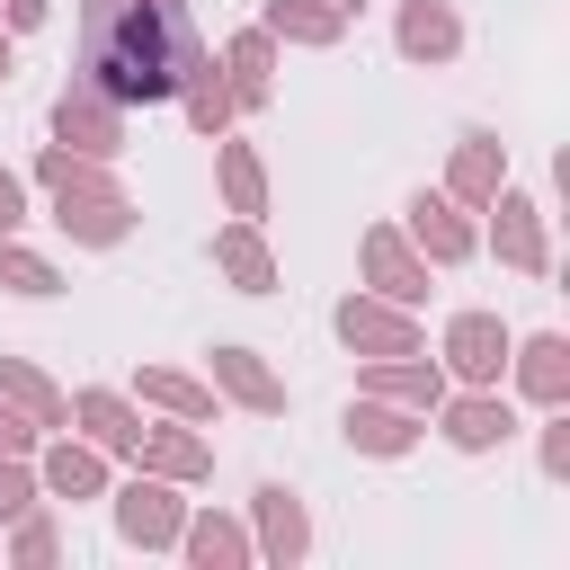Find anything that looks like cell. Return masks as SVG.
I'll list each match as a JSON object with an SVG mask.
<instances>
[{
	"instance_id": "11",
	"label": "cell",
	"mask_w": 570,
	"mask_h": 570,
	"mask_svg": "<svg viewBox=\"0 0 570 570\" xmlns=\"http://www.w3.org/2000/svg\"><path fill=\"white\" fill-rule=\"evenodd\" d=\"M508 321L499 312H454L445 321V338H436V365H445V383H499L508 374Z\"/></svg>"
},
{
	"instance_id": "36",
	"label": "cell",
	"mask_w": 570,
	"mask_h": 570,
	"mask_svg": "<svg viewBox=\"0 0 570 570\" xmlns=\"http://www.w3.org/2000/svg\"><path fill=\"white\" fill-rule=\"evenodd\" d=\"M9 71H18V45H9V27H0V89H9Z\"/></svg>"
},
{
	"instance_id": "23",
	"label": "cell",
	"mask_w": 570,
	"mask_h": 570,
	"mask_svg": "<svg viewBox=\"0 0 570 570\" xmlns=\"http://www.w3.org/2000/svg\"><path fill=\"white\" fill-rule=\"evenodd\" d=\"M178 552H187L196 570H249V561H258L249 525H240V517H223V508H187V525H178Z\"/></svg>"
},
{
	"instance_id": "22",
	"label": "cell",
	"mask_w": 570,
	"mask_h": 570,
	"mask_svg": "<svg viewBox=\"0 0 570 570\" xmlns=\"http://www.w3.org/2000/svg\"><path fill=\"white\" fill-rule=\"evenodd\" d=\"M214 276H223L232 294H276V249H267V232L232 214V223L214 232Z\"/></svg>"
},
{
	"instance_id": "5",
	"label": "cell",
	"mask_w": 570,
	"mask_h": 570,
	"mask_svg": "<svg viewBox=\"0 0 570 570\" xmlns=\"http://www.w3.org/2000/svg\"><path fill=\"white\" fill-rule=\"evenodd\" d=\"M428 419H436V436H445L454 454H499V445L517 436V401H508L499 383H445V401H436Z\"/></svg>"
},
{
	"instance_id": "28",
	"label": "cell",
	"mask_w": 570,
	"mask_h": 570,
	"mask_svg": "<svg viewBox=\"0 0 570 570\" xmlns=\"http://www.w3.org/2000/svg\"><path fill=\"white\" fill-rule=\"evenodd\" d=\"M214 187H223V205H232L240 223L267 214V160H258L249 142H232V134H214Z\"/></svg>"
},
{
	"instance_id": "38",
	"label": "cell",
	"mask_w": 570,
	"mask_h": 570,
	"mask_svg": "<svg viewBox=\"0 0 570 570\" xmlns=\"http://www.w3.org/2000/svg\"><path fill=\"white\" fill-rule=\"evenodd\" d=\"M160 9H187V0H160Z\"/></svg>"
},
{
	"instance_id": "3",
	"label": "cell",
	"mask_w": 570,
	"mask_h": 570,
	"mask_svg": "<svg viewBox=\"0 0 570 570\" xmlns=\"http://www.w3.org/2000/svg\"><path fill=\"white\" fill-rule=\"evenodd\" d=\"M169 71H178V80H169V98L187 107V125H196L205 142H214V134H232V116H240V107H232L223 53H214V45L196 36V27H178V53H169Z\"/></svg>"
},
{
	"instance_id": "13",
	"label": "cell",
	"mask_w": 570,
	"mask_h": 570,
	"mask_svg": "<svg viewBox=\"0 0 570 570\" xmlns=\"http://www.w3.org/2000/svg\"><path fill=\"white\" fill-rule=\"evenodd\" d=\"M249 543H258V561H276V570H294V561L312 552V517H303V499H294L285 481H258V490H249Z\"/></svg>"
},
{
	"instance_id": "31",
	"label": "cell",
	"mask_w": 570,
	"mask_h": 570,
	"mask_svg": "<svg viewBox=\"0 0 570 570\" xmlns=\"http://www.w3.org/2000/svg\"><path fill=\"white\" fill-rule=\"evenodd\" d=\"M45 499V481H36V454H0V525L18 517V508H36Z\"/></svg>"
},
{
	"instance_id": "29",
	"label": "cell",
	"mask_w": 570,
	"mask_h": 570,
	"mask_svg": "<svg viewBox=\"0 0 570 570\" xmlns=\"http://www.w3.org/2000/svg\"><path fill=\"white\" fill-rule=\"evenodd\" d=\"M0 285L27 294V303H53V294H62V267H53L45 249H27L18 232H0Z\"/></svg>"
},
{
	"instance_id": "9",
	"label": "cell",
	"mask_w": 570,
	"mask_h": 570,
	"mask_svg": "<svg viewBox=\"0 0 570 570\" xmlns=\"http://www.w3.org/2000/svg\"><path fill=\"white\" fill-rule=\"evenodd\" d=\"M134 223H142V214H134L125 187H53V232H62L71 249H116Z\"/></svg>"
},
{
	"instance_id": "17",
	"label": "cell",
	"mask_w": 570,
	"mask_h": 570,
	"mask_svg": "<svg viewBox=\"0 0 570 570\" xmlns=\"http://www.w3.org/2000/svg\"><path fill=\"white\" fill-rule=\"evenodd\" d=\"M356 392H374V401H401V410H436L445 401V365L428 356V347H410V356H365V374H356Z\"/></svg>"
},
{
	"instance_id": "14",
	"label": "cell",
	"mask_w": 570,
	"mask_h": 570,
	"mask_svg": "<svg viewBox=\"0 0 570 570\" xmlns=\"http://www.w3.org/2000/svg\"><path fill=\"white\" fill-rule=\"evenodd\" d=\"M508 383H517V401H534V410H561V401H570V338H561V330L508 338Z\"/></svg>"
},
{
	"instance_id": "1",
	"label": "cell",
	"mask_w": 570,
	"mask_h": 570,
	"mask_svg": "<svg viewBox=\"0 0 570 570\" xmlns=\"http://www.w3.org/2000/svg\"><path fill=\"white\" fill-rule=\"evenodd\" d=\"M178 27H187V9H160V0H80V80L107 89L116 107L169 98Z\"/></svg>"
},
{
	"instance_id": "4",
	"label": "cell",
	"mask_w": 570,
	"mask_h": 570,
	"mask_svg": "<svg viewBox=\"0 0 570 570\" xmlns=\"http://www.w3.org/2000/svg\"><path fill=\"white\" fill-rule=\"evenodd\" d=\"M134 107H116L107 89H89L80 71L62 80V98H53V142L62 151H80V160H116L125 142H134V125H125Z\"/></svg>"
},
{
	"instance_id": "2",
	"label": "cell",
	"mask_w": 570,
	"mask_h": 570,
	"mask_svg": "<svg viewBox=\"0 0 570 570\" xmlns=\"http://www.w3.org/2000/svg\"><path fill=\"white\" fill-rule=\"evenodd\" d=\"M107 508H116V534L134 552H178V525H187V490L178 481H160V472L134 463V481H116Z\"/></svg>"
},
{
	"instance_id": "34",
	"label": "cell",
	"mask_w": 570,
	"mask_h": 570,
	"mask_svg": "<svg viewBox=\"0 0 570 570\" xmlns=\"http://www.w3.org/2000/svg\"><path fill=\"white\" fill-rule=\"evenodd\" d=\"M45 18H53V0H0V27H9V36H36Z\"/></svg>"
},
{
	"instance_id": "21",
	"label": "cell",
	"mask_w": 570,
	"mask_h": 570,
	"mask_svg": "<svg viewBox=\"0 0 570 570\" xmlns=\"http://www.w3.org/2000/svg\"><path fill=\"white\" fill-rule=\"evenodd\" d=\"M223 80H232V107H240V116H258V107L276 98V36H267V27L223 36Z\"/></svg>"
},
{
	"instance_id": "24",
	"label": "cell",
	"mask_w": 570,
	"mask_h": 570,
	"mask_svg": "<svg viewBox=\"0 0 570 570\" xmlns=\"http://www.w3.org/2000/svg\"><path fill=\"white\" fill-rule=\"evenodd\" d=\"M134 392H142V410H160V419H196V428H214V410H223V392H214L205 374H187V365H142Z\"/></svg>"
},
{
	"instance_id": "8",
	"label": "cell",
	"mask_w": 570,
	"mask_h": 570,
	"mask_svg": "<svg viewBox=\"0 0 570 570\" xmlns=\"http://www.w3.org/2000/svg\"><path fill=\"white\" fill-rule=\"evenodd\" d=\"M330 330H338L347 356H410V347H428L419 312H410V303H383V294H347V303L330 312Z\"/></svg>"
},
{
	"instance_id": "10",
	"label": "cell",
	"mask_w": 570,
	"mask_h": 570,
	"mask_svg": "<svg viewBox=\"0 0 570 570\" xmlns=\"http://www.w3.org/2000/svg\"><path fill=\"white\" fill-rule=\"evenodd\" d=\"M481 214H490V232H481V240L499 249V267H517V276H552V232H543V205H534V196L499 187Z\"/></svg>"
},
{
	"instance_id": "37",
	"label": "cell",
	"mask_w": 570,
	"mask_h": 570,
	"mask_svg": "<svg viewBox=\"0 0 570 570\" xmlns=\"http://www.w3.org/2000/svg\"><path fill=\"white\" fill-rule=\"evenodd\" d=\"M330 9H347V18H356V9H365V0H330Z\"/></svg>"
},
{
	"instance_id": "26",
	"label": "cell",
	"mask_w": 570,
	"mask_h": 570,
	"mask_svg": "<svg viewBox=\"0 0 570 570\" xmlns=\"http://www.w3.org/2000/svg\"><path fill=\"white\" fill-rule=\"evenodd\" d=\"M0 392H9V401H18V410L45 428V436H53V428H71V392H62V383H53L36 356H9V347H0Z\"/></svg>"
},
{
	"instance_id": "12",
	"label": "cell",
	"mask_w": 570,
	"mask_h": 570,
	"mask_svg": "<svg viewBox=\"0 0 570 570\" xmlns=\"http://www.w3.org/2000/svg\"><path fill=\"white\" fill-rule=\"evenodd\" d=\"M134 463L142 472H160V481H178V490H196V481H214V436L196 428V419H142V445H134Z\"/></svg>"
},
{
	"instance_id": "7",
	"label": "cell",
	"mask_w": 570,
	"mask_h": 570,
	"mask_svg": "<svg viewBox=\"0 0 570 570\" xmlns=\"http://www.w3.org/2000/svg\"><path fill=\"white\" fill-rule=\"evenodd\" d=\"M356 267H365V294L410 303V312L428 303V276H436V267L410 249V232H401V223H365V232H356Z\"/></svg>"
},
{
	"instance_id": "35",
	"label": "cell",
	"mask_w": 570,
	"mask_h": 570,
	"mask_svg": "<svg viewBox=\"0 0 570 570\" xmlns=\"http://www.w3.org/2000/svg\"><path fill=\"white\" fill-rule=\"evenodd\" d=\"M18 223H27V178L0 169V232H18Z\"/></svg>"
},
{
	"instance_id": "27",
	"label": "cell",
	"mask_w": 570,
	"mask_h": 570,
	"mask_svg": "<svg viewBox=\"0 0 570 570\" xmlns=\"http://www.w3.org/2000/svg\"><path fill=\"white\" fill-rule=\"evenodd\" d=\"M258 27H267L276 45H303V53H330V45L347 36V9H330V0H267V9H258Z\"/></svg>"
},
{
	"instance_id": "33",
	"label": "cell",
	"mask_w": 570,
	"mask_h": 570,
	"mask_svg": "<svg viewBox=\"0 0 570 570\" xmlns=\"http://www.w3.org/2000/svg\"><path fill=\"white\" fill-rule=\"evenodd\" d=\"M36 445H45V428H36V419L0 392V454H36Z\"/></svg>"
},
{
	"instance_id": "25",
	"label": "cell",
	"mask_w": 570,
	"mask_h": 570,
	"mask_svg": "<svg viewBox=\"0 0 570 570\" xmlns=\"http://www.w3.org/2000/svg\"><path fill=\"white\" fill-rule=\"evenodd\" d=\"M71 428H80L98 454H134V445H142V410H134L125 392H107V383L71 392Z\"/></svg>"
},
{
	"instance_id": "19",
	"label": "cell",
	"mask_w": 570,
	"mask_h": 570,
	"mask_svg": "<svg viewBox=\"0 0 570 570\" xmlns=\"http://www.w3.org/2000/svg\"><path fill=\"white\" fill-rule=\"evenodd\" d=\"M36 481H45V499H107V454H98L89 436L53 428V436L36 445Z\"/></svg>"
},
{
	"instance_id": "16",
	"label": "cell",
	"mask_w": 570,
	"mask_h": 570,
	"mask_svg": "<svg viewBox=\"0 0 570 570\" xmlns=\"http://www.w3.org/2000/svg\"><path fill=\"white\" fill-rule=\"evenodd\" d=\"M499 187H508V142H499L490 125H463V134H454V160H445V196L481 214Z\"/></svg>"
},
{
	"instance_id": "15",
	"label": "cell",
	"mask_w": 570,
	"mask_h": 570,
	"mask_svg": "<svg viewBox=\"0 0 570 570\" xmlns=\"http://www.w3.org/2000/svg\"><path fill=\"white\" fill-rule=\"evenodd\" d=\"M205 383H214L232 410H249V419H285V401H294L285 374H276L258 347H214V374H205Z\"/></svg>"
},
{
	"instance_id": "18",
	"label": "cell",
	"mask_w": 570,
	"mask_h": 570,
	"mask_svg": "<svg viewBox=\"0 0 570 570\" xmlns=\"http://www.w3.org/2000/svg\"><path fill=\"white\" fill-rule=\"evenodd\" d=\"M338 428H347V445H356V454H374V463H401V454L428 436V419H419V410H401V401H374V392H356Z\"/></svg>"
},
{
	"instance_id": "20",
	"label": "cell",
	"mask_w": 570,
	"mask_h": 570,
	"mask_svg": "<svg viewBox=\"0 0 570 570\" xmlns=\"http://www.w3.org/2000/svg\"><path fill=\"white\" fill-rule=\"evenodd\" d=\"M392 45H401V62H454L463 53V18H454V0H401V18H392Z\"/></svg>"
},
{
	"instance_id": "30",
	"label": "cell",
	"mask_w": 570,
	"mask_h": 570,
	"mask_svg": "<svg viewBox=\"0 0 570 570\" xmlns=\"http://www.w3.org/2000/svg\"><path fill=\"white\" fill-rule=\"evenodd\" d=\"M9 561H27V570L62 561V525H53V499H36V508H18V517H9Z\"/></svg>"
},
{
	"instance_id": "6",
	"label": "cell",
	"mask_w": 570,
	"mask_h": 570,
	"mask_svg": "<svg viewBox=\"0 0 570 570\" xmlns=\"http://www.w3.org/2000/svg\"><path fill=\"white\" fill-rule=\"evenodd\" d=\"M401 232H410V249H419L428 267H463V258H481V214L454 205L445 187H419V196L401 205Z\"/></svg>"
},
{
	"instance_id": "32",
	"label": "cell",
	"mask_w": 570,
	"mask_h": 570,
	"mask_svg": "<svg viewBox=\"0 0 570 570\" xmlns=\"http://www.w3.org/2000/svg\"><path fill=\"white\" fill-rule=\"evenodd\" d=\"M534 454H543V481H570V401L543 419V445Z\"/></svg>"
}]
</instances>
